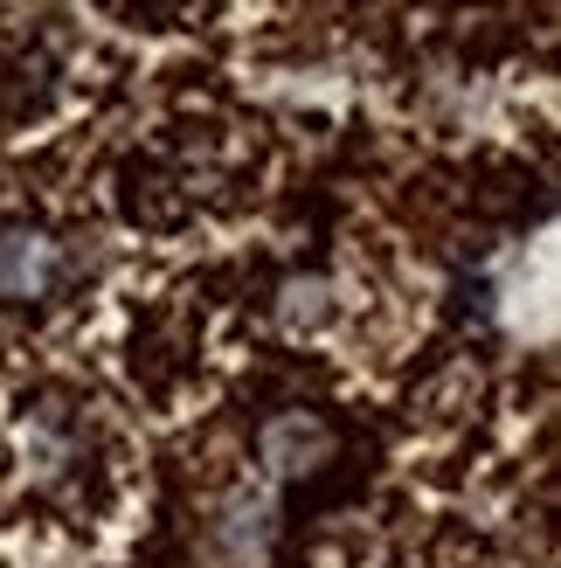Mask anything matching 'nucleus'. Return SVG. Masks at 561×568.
Masks as SVG:
<instances>
[{"label": "nucleus", "instance_id": "nucleus-1", "mask_svg": "<svg viewBox=\"0 0 561 568\" xmlns=\"http://www.w3.org/2000/svg\"><path fill=\"white\" fill-rule=\"evenodd\" d=\"M70 284H76V257H70L63 236L28 230V222L0 230V298L42 305V298H55V292H70Z\"/></svg>", "mask_w": 561, "mask_h": 568}, {"label": "nucleus", "instance_id": "nucleus-3", "mask_svg": "<svg viewBox=\"0 0 561 568\" xmlns=\"http://www.w3.org/2000/svg\"><path fill=\"white\" fill-rule=\"evenodd\" d=\"M146 8H166V0H146Z\"/></svg>", "mask_w": 561, "mask_h": 568}, {"label": "nucleus", "instance_id": "nucleus-2", "mask_svg": "<svg viewBox=\"0 0 561 568\" xmlns=\"http://www.w3.org/2000/svg\"><path fill=\"white\" fill-rule=\"evenodd\" d=\"M333 450H340V437H333V423L313 416V409H285V416H271L264 430H257V458H264L271 478H285V486L326 471Z\"/></svg>", "mask_w": 561, "mask_h": 568}]
</instances>
